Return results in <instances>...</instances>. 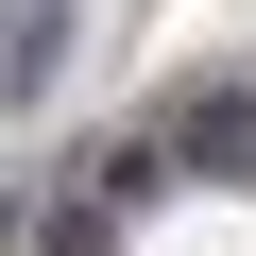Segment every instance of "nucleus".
<instances>
[{
  "label": "nucleus",
  "instance_id": "1",
  "mask_svg": "<svg viewBox=\"0 0 256 256\" xmlns=\"http://www.w3.org/2000/svg\"><path fill=\"white\" fill-rule=\"evenodd\" d=\"M154 154H171V171H256V86H222V102L154 120Z\"/></svg>",
  "mask_w": 256,
  "mask_h": 256
}]
</instances>
